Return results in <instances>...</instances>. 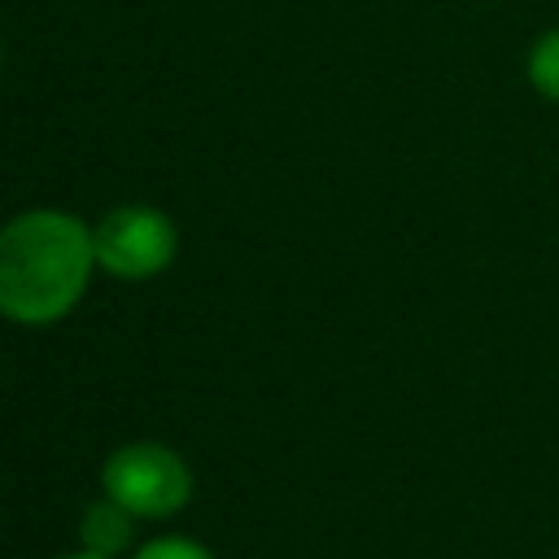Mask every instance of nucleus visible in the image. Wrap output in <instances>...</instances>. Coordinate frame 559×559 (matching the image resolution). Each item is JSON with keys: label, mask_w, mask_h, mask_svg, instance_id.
<instances>
[{"label": "nucleus", "mask_w": 559, "mask_h": 559, "mask_svg": "<svg viewBox=\"0 0 559 559\" xmlns=\"http://www.w3.org/2000/svg\"><path fill=\"white\" fill-rule=\"evenodd\" d=\"M66 559H105V555H92V550H83V555H66Z\"/></svg>", "instance_id": "7"}, {"label": "nucleus", "mask_w": 559, "mask_h": 559, "mask_svg": "<svg viewBox=\"0 0 559 559\" xmlns=\"http://www.w3.org/2000/svg\"><path fill=\"white\" fill-rule=\"evenodd\" d=\"M131 533H135V515H131L122 502H114L109 493H105L100 502H92V507L83 511V520H79L83 550L105 555V559H114L118 550H127Z\"/></svg>", "instance_id": "4"}, {"label": "nucleus", "mask_w": 559, "mask_h": 559, "mask_svg": "<svg viewBox=\"0 0 559 559\" xmlns=\"http://www.w3.org/2000/svg\"><path fill=\"white\" fill-rule=\"evenodd\" d=\"M524 70H528L533 92H542L546 100H559V26H550L533 39Z\"/></svg>", "instance_id": "5"}, {"label": "nucleus", "mask_w": 559, "mask_h": 559, "mask_svg": "<svg viewBox=\"0 0 559 559\" xmlns=\"http://www.w3.org/2000/svg\"><path fill=\"white\" fill-rule=\"evenodd\" d=\"M92 249L114 280H148L175 262L179 231L153 205H118L92 227Z\"/></svg>", "instance_id": "3"}, {"label": "nucleus", "mask_w": 559, "mask_h": 559, "mask_svg": "<svg viewBox=\"0 0 559 559\" xmlns=\"http://www.w3.org/2000/svg\"><path fill=\"white\" fill-rule=\"evenodd\" d=\"M0 66H4V44H0Z\"/></svg>", "instance_id": "8"}, {"label": "nucleus", "mask_w": 559, "mask_h": 559, "mask_svg": "<svg viewBox=\"0 0 559 559\" xmlns=\"http://www.w3.org/2000/svg\"><path fill=\"white\" fill-rule=\"evenodd\" d=\"M100 485L114 502H122L140 520H162L188 507L192 498V472L188 463L157 441H131L114 450L100 467Z\"/></svg>", "instance_id": "2"}, {"label": "nucleus", "mask_w": 559, "mask_h": 559, "mask_svg": "<svg viewBox=\"0 0 559 559\" xmlns=\"http://www.w3.org/2000/svg\"><path fill=\"white\" fill-rule=\"evenodd\" d=\"M92 271V227L66 210H26L0 227V314L13 323L66 319Z\"/></svg>", "instance_id": "1"}, {"label": "nucleus", "mask_w": 559, "mask_h": 559, "mask_svg": "<svg viewBox=\"0 0 559 559\" xmlns=\"http://www.w3.org/2000/svg\"><path fill=\"white\" fill-rule=\"evenodd\" d=\"M135 559H214V555L192 537H153L135 550Z\"/></svg>", "instance_id": "6"}]
</instances>
